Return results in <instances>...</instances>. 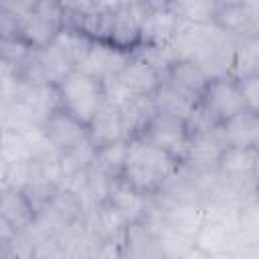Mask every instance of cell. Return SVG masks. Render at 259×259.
<instances>
[{
    "label": "cell",
    "instance_id": "ba28073f",
    "mask_svg": "<svg viewBox=\"0 0 259 259\" xmlns=\"http://www.w3.org/2000/svg\"><path fill=\"white\" fill-rule=\"evenodd\" d=\"M210 113L225 123L227 119L235 117L237 113L245 111V101L243 93L239 87V81L235 77H223V79H212L200 99Z\"/></svg>",
    "mask_w": 259,
    "mask_h": 259
},
{
    "label": "cell",
    "instance_id": "f1b7e54d",
    "mask_svg": "<svg viewBox=\"0 0 259 259\" xmlns=\"http://www.w3.org/2000/svg\"><path fill=\"white\" fill-rule=\"evenodd\" d=\"M156 245L162 253L164 259H182L184 255H188L194 249V239L172 229V227H160L156 233Z\"/></svg>",
    "mask_w": 259,
    "mask_h": 259
},
{
    "label": "cell",
    "instance_id": "8d00e7d4",
    "mask_svg": "<svg viewBox=\"0 0 259 259\" xmlns=\"http://www.w3.org/2000/svg\"><path fill=\"white\" fill-rule=\"evenodd\" d=\"M182 259H210V257H208L206 253H202L200 249H196V247H194V249H192L188 255H184Z\"/></svg>",
    "mask_w": 259,
    "mask_h": 259
},
{
    "label": "cell",
    "instance_id": "e575fe53",
    "mask_svg": "<svg viewBox=\"0 0 259 259\" xmlns=\"http://www.w3.org/2000/svg\"><path fill=\"white\" fill-rule=\"evenodd\" d=\"M239 87L243 93L245 109L259 115V73H253V75L239 79Z\"/></svg>",
    "mask_w": 259,
    "mask_h": 259
},
{
    "label": "cell",
    "instance_id": "ac0fdd59",
    "mask_svg": "<svg viewBox=\"0 0 259 259\" xmlns=\"http://www.w3.org/2000/svg\"><path fill=\"white\" fill-rule=\"evenodd\" d=\"M117 77L136 97H152L166 79L158 71H154L150 65H146L144 61L136 57H132V61L125 65V69Z\"/></svg>",
    "mask_w": 259,
    "mask_h": 259
},
{
    "label": "cell",
    "instance_id": "7c38bea8",
    "mask_svg": "<svg viewBox=\"0 0 259 259\" xmlns=\"http://www.w3.org/2000/svg\"><path fill=\"white\" fill-rule=\"evenodd\" d=\"M45 132L49 136V140L53 142V146L59 150V154L83 144L85 140H89V130L85 123H81L79 119H75L73 115H69L67 111L59 109L57 113H53L47 121H45Z\"/></svg>",
    "mask_w": 259,
    "mask_h": 259
},
{
    "label": "cell",
    "instance_id": "1f68e13d",
    "mask_svg": "<svg viewBox=\"0 0 259 259\" xmlns=\"http://www.w3.org/2000/svg\"><path fill=\"white\" fill-rule=\"evenodd\" d=\"M0 162L14 164V162H30L28 150L22 138V132L2 130V146H0Z\"/></svg>",
    "mask_w": 259,
    "mask_h": 259
},
{
    "label": "cell",
    "instance_id": "ffe728a7",
    "mask_svg": "<svg viewBox=\"0 0 259 259\" xmlns=\"http://www.w3.org/2000/svg\"><path fill=\"white\" fill-rule=\"evenodd\" d=\"M0 219L6 221L16 233H22L30 229L36 221V210L30 206V202L20 190H2Z\"/></svg>",
    "mask_w": 259,
    "mask_h": 259
},
{
    "label": "cell",
    "instance_id": "52a82bcc",
    "mask_svg": "<svg viewBox=\"0 0 259 259\" xmlns=\"http://www.w3.org/2000/svg\"><path fill=\"white\" fill-rule=\"evenodd\" d=\"M223 30L210 22V24H194V22H182L170 42L174 55L178 61H196L219 36Z\"/></svg>",
    "mask_w": 259,
    "mask_h": 259
},
{
    "label": "cell",
    "instance_id": "d6986e66",
    "mask_svg": "<svg viewBox=\"0 0 259 259\" xmlns=\"http://www.w3.org/2000/svg\"><path fill=\"white\" fill-rule=\"evenodd\" d=\"M214 24L237 40L255 36L253 26H251V16L247 10V2H219Z\"/></svg>",
    "mask_w": 259,
    "mask_h": 259
},
{
    "label": "cell",
    "instance_id": "5bb4252c",
    "mask_svg": "<svg viewBox=\"0 0 259 259\" xmlns=\"http://www.w3.org/2000/svg\"><path fill=\"white\" fill-rule=\"evenodd\" d=\"M235 49H237V38L231 34L223 32L198 59L196 63L202 67V71L208 75V79H223L231 77L233 71V61H235Z\"/></svg>",
    "mask_w": 259,
    "mask_h": 259
},
{
    "label": "cell",
    "instance_id": "277c9868",
    "mask_svg": "<svg viewBox=\"0 0 259 259\" xmlns=\"http://www.w3.org/2000/svg\"><path fill=\"white\" fill-rule=\"evenodd\" d=\"M140 140H144L150 146L170 154L172 158H176L182 164L184 156H186V150H188L190 132L186 127V121H182L178 117H170V115L158 113L148 123V127L140 136Z\"/></svg>",
    "mask_w": 259,
    "mask_h": 259
},
{
    "label": "cell",
    "instance_id": "836d02e7",
    "mask_svg": "<svg viewBox=\"0 0 259 259\" xmlns=\"http://www.w3.org/2000/svg\"><path fill=\"white\" fill-rule=\"evenodd\" d=\"M101 87H103V99L107 103H111L113 107L121 109L123 105H127L136 95L130 93V89L119 81V77H109L105 81H101Z\"/></svg>",
    "mask_w": 259,
    "mask_h": 259
},
{
    "label": "cell",
    "instance_id": "4fadbf2b",
    "mask_svg": "<svg viewBox=\"0 0 259 259\" xmlns=\"http://www.w3.org/2000/svg\"><path fill=\"white\" fill-rule=\"evenodd\" d=\"M162 208V219L166 227H172L188 237H196L204 225V204L202 202H172L162 196H156Z\"/></svg>",
    "mask_w": 259,
    "mask_h": 259
},
{
    "label": "cell",
    "instance_id": "3957f363",
    "mask_svg": "<svg viewBox=\"0 0 259 259\" xmlns=\"http://www.w3.org/2000/svg\"><path fill=\"white\" fill-rule=\"evenodd\" d=\"M63 8L57 2H34L30 12L16 24V36H20L32 49L49 47L63 28Z\"/></svg>",
    "mask_w": 259,
    "mask_h": 259
},
{
    "label": "cell",
    "instance_id": "9c48e42d",
    "mask_svg": "<svg viewBox=\"0 0 259 259\" xmlns=\"http://www.w3.org/2000/svg\"><path fill=\"white\" fill-rule=\"evenodd\" d=\"M146 10L148 2H117L111 16L109 42L132 51L140 42V30Z\"/></svg>",
    "mask_w": 259,
    "mask_h": 259
},
{
    "label": "cell",
    "instance_id": "5b68a950",
    "mask_svg": "<svg viewBox=\"0 0 259 259\" xmlns=\"http://www.w3.org/2000/svg\"><path fill=\"white\" fill-rule=\"evenodd\" d=\"M130 61H132V51L121 49L109 40H93L89 53L85 55L77 71L97 81H105L109 77H117Z\"/></svg>",
    "mask_w": 259,
    "mask_h": 259
},
{
    "label": "cell",
    "instance_id": "6da1fadb",
    "mask_svg": "<svg viewBox=\"0 0 259 259\" xmlns=\"http://www.w3.org/2000/svg\"><path fill=\"white\" fill-rule=\"evenodd\" d=\"M180 166L182 164L170 154L150 146L140 138H134L130 140L121 180L140 190L142 194L156 196L168 186V182L176 176Z\"/></svg>",
    "mask_w": 259,
    "mask_h": 259
},
{
    "label": "cell",
    "instance_id": "f35d334b",
    "mask_svg": "<svg viewBox=\"0 0 259 259\" xmlns=\"http://www.w3.org/2000/svg\"><path fill=\"white\" fill-rule=\"evenodd\" d=\"M255 150L259 152V138H257V144H255Z\"/></svg>",
    "mask_w": 259,
    "mask_h": 259
},
{
    "label": "cell",
    "instance_id": "cb8c5ba5",
    "mask_svg": "<svg viewBox=\"0 0 259 259\" xmlns=\"http://www.w3.org/2000/svg\"><path fill=\"white\" fill-rule=\"evenodd\" d=\"M166 79L172 81L176 87H180V89H184V91H188L200 99H202V95L210 83L208 75L202 71V67L196 61H176Z\"/></svg>",
    "mask_w": 259,
    "mask_h": 259
},
{
    "label": "cell",
    "instance_id": "7402d4cb",
    "mask_svg": "<svg viewBox=\"0 0 259 259\" xmlns=\"http://www.w3.org/2000/svg\"><path fill=\"white\" fill-rule=\"evenodd\" d=\"M223 134L229 146L255 148L257 138H259V115L245 109L223 123Z\"/></svg>",
    "mask_w": 259,
    "mask_h": 259
},
{
    "label": "cell",
    "instance_id": "7a4b0ae2",
    "mask_svg": "<svg viewBox=\"0 0 259 259\" xmlns=\"http://www.w3.org/2000/svg\"><path fill=\"white\" fill-rule=\"evenodd\" d=\"M57 89L61 97V109L85 125L91 123V119L105 101L101 81L81 71H73Z\"/></svg>",
    "mask_w": 259,
    "mask_h": 259
},
{
    "label": "cell",
    "instance_id": "44dd1931",
    "mask_svg": "<svg viewBox=\"0 0 259 259\" xmlns=\"http://www.w3.org/2000/svg\"><path fill=\"white\" fill-rule=\"evenodd\" d=\"M119 111H121V123H123L125 140L140 138L144 134V130L148 127V123L158 115V109H156L152 97H134Z\"/></svg>",
    "mask_w": 259,
    "mask_h": 259
},
{
    "label": "cell",
    "instance_id": "d590c367",
    "mask_svg": "<svg viewBox=\"0 0 259 259\" xmlns=\"http://www.w3.org/2000/svg\"><path fill=\"white\" fill-rule=\"evenodd\" d=\"M239 229L259 231V200H253V202H247V204L241 206Z\"/></svg>",
    "mask_w": 259,
    "mask_h": 259
},
{
    "label": "cell",
    "instance_id": "9a60e30c",
    "mask_svg": "<svg viewBox=\"0 0 259 259\" xmlns=\"http://www.w3.org/2000/svg\"><path fill=\"white\" fill-rule=\"evenodd\" d=\"M152 99H154V105H156L158 113L178 117L182 121H186L192 115V111L196 109V105L200 103V97H194L192 93L176 87L168 79H164V83L152 95Z\"/></svg>",
    "mask_w": 259,
    "mask_h": 259
},
{
    "label": "cell",
    "instance_id": "30bf717a",
    "mask_svg": "<svg viewBox=\"0 0 259 259\" xmlns=\"http://www.w3.org/2000/svg\"><path fill=\"white\" fill-rule=\"evenodd\" d=\"M178 26L180 18L170 2H148V10L140 30V42L170 45Z\"/></svg>",
    "mask_w": 259,
    "mask_h": 259
},
{
    "label": "cell",
    "instance_id": "8992f818",
    "mask_svg": "<svg viewBox=\"0 0 259 259\" xmlns=\"http://www.w3.org/2000/svg\"><path fill=\"white\" fill-rule=\"evenodd\" d=\"M229 148L227 138L223 134V123L214 127L212 132L204 134H194L190 136L188 150L184 156V166L194 170V172H210L219 168V160L223 152Z\"/></svg>",
    "mask_w": 259,
    "mask_h": 259
},
{
    "label": "cell",
    "instance_id": "4316f807",
    "mask_svg": "<svg viewBox=\"0 0 259 259\" xmlns=\"http://www.w3.org/2000/svg\"><path fill=\"white\" fill-rule=\"evenodd\" d=\"M95 156H97V148L93 146L91 140H85L83 144L63 152L59 156V166H61V174L63 178H69V176H75V174H81V172H87L93 162H95ZM63 182V180H61Z\"/></svg>",
    "mask_w": 259,
    "mask_h": 259
},
{
    "label": "cell",
    "instance_id": "d4e9b609",
    "mask_svg": "<svg viewBox=\"0 0 259 259\" xmlns=\"http://www.w3.org/2000/svg\"><path fill=\"white\" fill-rule=\"evenodd\" d=\"M51 45L57 47L67 57V61L77 69L81 65V61L85 59V55L89 53V49L93 45V38L87 36L85 32L73 28V26H63Z\"/></svg>",
    "mask_w": 259,
    "mask_h": 259
},
{
    "label": "cell",
    "instance_id": "e0dca14e",
    "mask_svg": "<svg viewBox=\"0 0 259 259\" xmlns=\"http://www.w3.org/2000/svg\"><path fill=\"white\" fill-rule=\"evenodd\" d=\"M257 150L255 148H235L229 146L221 160H219V172L231 182V184H251L253 180V168H255ZM257 184V182H255Z\"/></svg>",
    "mask_w": 259,
    "mask_h": 259
},
{
    "label": "cell",
    "instance_id": "83f0119b",
    "mask_svg": "<svg viewBox=\"0 0 259 259\" xmlns=\"http://www.w3.org/2000/svg\"><path fill=\"white\" fill-rule=\"evenodd\" d=\"M127 150H130V140H119L115 144L103 146V148L97 150L93 166L99 168L109 178L117 180L123 174V166H125V160H127Z\"/></svg>",
    "mask_w": 259,
    "mask_h": 259
},
{
    "label": "cell",
    "instance_id": "8fae6325",
    "mask_svg": "<svg viewBox=\"0 0 259 259\" xmlns=\"http://www.w3.org/2000/svg\"><path fill=\"white\" fill-rule=\"evenodd\" d=\"M152 202H154V196L142 194L140 190L123 182L121 178L113 180L109 196H107V204L127 223V227L144 223L152 208Z\"/></svg>",
    "mask_w": 259,
    "mask_h": 259
},
{
    "label": "cell",
    "instance_id": "4dcf8cb0",
    "mask_svg": "<svg viewBox=\"0 0 259 259\" xmlns=\"http://www.w3.org/2000/svg\"><path fill=\"white\" fill-rule=\"evenodd\" d=\"M174 12L182 22H194V24H210L214 22L219 2H206V0H190V2H170Z\"/></svg>",
    "mask_w": 259,
    "mask_h": 259
},
{
    "label": "cell",
    "instance_id": "603a6c76",
    "mask_svg": "<svg viewBox=\"0 0 259 259\" xmlns=\"http://www.w3.org/2000/svg\"><path fill=\"white\" fill-rule=\"evenodd\" d=\"M233 243H235V233L204 221V225L200 227V231L194 237V247L200 249L202 253H206L208 257H219V255H229L233 253Z\"/></svg>",
    "mask_w": 259,
    "mask_h": 259
},
{
    "label": "cell",
    "instance_id": "f546056e",
    "mask_svg": "<svg viewBox=\"0 0 259 259\" xmlns=\"http://www.w3.org/2000/svg\"><path fill=\"white\" fill-rule=\"evenodd\" d=\"M259 73V36L253 38H239L237 49H235V61H233V71L231 77L237 81Z\"/></svg>",
    "mask_w": 259,
    "mask_h": 259
},
{
    "label": "cell",
    "instance_id": "74e56055",
    "mask_svg": "<svg viewBox=\"0 0 259 259\" xmlns=\"http://www.w3.org/2000/svg\"><path fill=\"white\" fill-rule=\"evenodd\" d=\"M253 180L257 182L259 186V152H257V158H255V168H253Z\"/></svg>",
    "mask_w": 259,
    "mask_h": 259
},
{
    "label": "cell",
    "instance_id": "484cf974",
    "mask_svg": "<svg viewBox=\"0 0 259 259\" xmlns=\"http://www.w3.org/2000/svg\"><path fill=\"white\" fill-rule=\"evenodd\" d=\"M132 57L144 61L154 71H158L162 77H168L170 69L178 61L170 45H152V42H138L132 49Z\"/></svg>",
    "mask_w": 259,
    "mask_h": 259
},
{
    "label": "cell",
    "instance_id": "d6a6232c",
    "mask_svg": "<svg viewBox=\"0 0 259 259\" xmlns=\"http://www.w3.org/2000/svg\"><path fill=\"white\" fill-rule=\"evenodd\" d=\"M2 190H24L30 182V162H14L4 164L2 162Z\"/></svg>",
    "mask_w": 259,
    "mask_h": 259
},
{
    "label": "cell",
    "instance_id": "2e32d148",
    "mask_svg": "<svg viewBox=\"0 0 259 259\" xmlns=\"http://www.w3.org/2000/svg\"><path fill=\"white\" fill-rule=\"evenodd\" d=\"M87 130H89V140L93 142V146L97 150L103 146L115 144L119 140H125L123 123H121V111L107 101H103V105L99 107V111L95 113V117L91 119Z\"/></svg>",
    "mask_w": 259,
    "mask_h": 259
}]
</instances>
